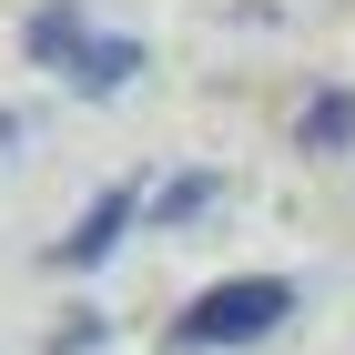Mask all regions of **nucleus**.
<instances>
[{
  "label": "nucleus",
  "instance_id": "f257e3e1",
  "mask_svg": "<svg viewBox=\"0 0 355 355\" xmlns=\"http://www.w3.org/2000/svg\"><path fill=\"white\" fill-rule=\"evenodd\" d=\"M21 51H31V71H61L82 102H112V92L142 71V41L132 31H92L82 0H41L21 21Z\"/></svg>",
  "mask_w": 355,
  "mask_h": 355
},
{
  "label": "nucleus",
  "instance_id": "f03ea898",
  "mask_svg": "<svg viewBox=\"0 0 355 355\" xmlns=\"http://www.w3.org/2000/svg\"><path fill=\"white\" fill-rule=\"evenodd\" d=\"M295 315V284L284 274H223V284H203V295L183 304L163 325V345L173 355H203V345H254V335H274Z\"/></svg>",
  "mask_w": 355,
  "mask_h": 355
},
{
  "label": "nucleus",
  "instance_id": "7ed1b4c3",
  "mask_svg": "<svg viewBox=\"0 0 355 355\" xmlns=\"http://www.w3.org/2000/svg\"><path fill=\"white\" fill-rule=\"evenodd\" d=\"M132 223H142V193H132V183L92 193V203H82V223H71V234L51 244V264H61V274H92L112 244H122V234H132Z\"/></svg>",
  "mask_w": 355,
  "mask_h": 355
},
{
  "label": "nucleus",
  "instance_id": "20e7f679",
  "mask_svg": "<svg viewBox=\"0 0 355 355\" xmlns=\"http://www.w3.org/2000/svg\"><path fill=\"white\" fill-rule=\"evenodd\" d=\"M355 142V92H315L295 112V153H345Z\"/></svg>",
  "mask_w": 355,
  "mask_h": 355
},
{
  "label": "nucleus",
  "instance_id": "39448f33",
  "mask_svg": "<svg viewBox=\"0 0 355 355\" xmlns=\"http://www.w3.org/2000/svg\"><path fill=\"white\" fill-rule=\"evenodd\" d=\"M214 193H223L214 173H173V183L153 193V223H193V214H203V203H214Z\"/></svg>",
  "mask_w": 355,
  "mask_h": 355
}]
</instances>
